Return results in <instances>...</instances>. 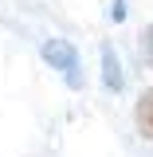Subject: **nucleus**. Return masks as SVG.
I'll return each mask as SVG.
<instances>
[{
    "label": "nucleus",
    "instance_id": "nucleus-2",
    "mask_svg": "<svg viewBox=\"0 0 153 157\" xmlns=\"http://www.w3.org/2000/svg\"><path fill=\"white\" fill-rule=\"evenodd\" d=\"M102 82H106V90H122L126 86V75H122V63H118V51L110 43H102Z\"/></svg>",
    "mask_w": 153,
    "mask_h": 157
},
{
    "label": "nucleus",
    "instance_id": "nucleus-1",
    "mask_svg": "<svg viewBox=\"0 0 153 157\" xmlns=\"http://www.w3.org/2000/svg\"><path fill=\"white\" fill-rule=\"evenodd\" d=\"M39 51H43V63H47V67H55L59 75L67 78V86H82V71H78V51H75V43H71V39H47V43H43V47H39Z\"/></svg>",
    "mask_w": 153,
    "mask_h": 157
},
{
    "label": "nucleus",
    "instance_id": "nucleus-3",
    "mask_svg": "<svg viewBox=\"0 0 153 157\" xmlns=\"http://www.w3.org/2000/svg\"><path fill=\"white\" fill-rule=\"evenodd\" d=\"M134 126H137V134H141V137H149V141H153V86H149V90H141V98H137V106H134Z\"/></svg>",
    "mask_w": 153,
    "mask_h": 157
},
{
    "label": "nucleus",
    "instance_id": "nucleus-4",
    "mask_svg": "<svg viewBox=\"0 0 153 157\" xmlns=\"http://www.w3.org/2000/svg\"><path fill=\"white\" fill-rule=\"evenodd\" d=\"M141 51H145V59L153 63V24L145 28V32H141Z\"/></svg>",
    "mask_w": 153,
    "mask_h": 157
}]
</instances>
